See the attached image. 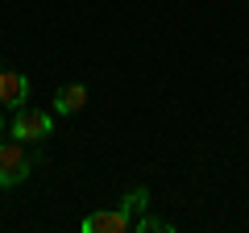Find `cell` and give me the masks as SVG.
<instances>
[{
    "mask_svg": "<svg viewBox=\"0 0 249 233\" xmlns=\"http://www.w3.org/2000/svg\"><path fill=\"white\" fill-rule=\"evenodd\" d=\"M121 208L137 221V216L150 208V192H145V188H129V192H124V200H121Z\"/></svg>",
    "mask_w": 249,
    "mask_h": 233,
    "instance_id": "6",
    "label": "cell"
},
{
    "mask_svg": "<svg viewBox=\"0 0 249 233\" xmlns=\"http://www.w3.org/2000/svg\"><path fill=\"white\" fill-rule=\"evenodd\" d=\"M83 104H88V88H83V83H62V88L54 92V113H62V116L79 113Z\"/></svg>",
    "mask_w": 249,
    "mask_h": 233,
    "instance_id": "5",
    "label": "cell"
},
{
    "mask_svg": "<svg viewBox=\"0 0 249 233\" xmlns=\"http://www.w3.org/2000/svg\"><path fill=\"white\" fill-rule=\"evenodd\" d=\"M170 229H175L170 221H154V216H145V213L133 221V233H170Z\"/></svg>",
    "mask_w": 249,
    "mask_h": 233,
    "instance_id": "7",
    "label": "cell"
},
{
    "mask_svg": "<svg viewBox=\"0 0 249 233\" xmlns=\"http://www.w3.org/2000/svg\"><path fill=\"white\" fill-rule=\"evenodd\" d=\"M0 137H4V116H0Z\"/></svg>",
    "mask_w": 249,
    "mask_h": 233,
    "instance_id": "8",
    "label": "cell"
},
{
    "mask_svg": "<svg viewBox=\"0 0 249 233\" xmlns=\"http://www.w3.org/2000/svg\"><path fill=\"white\" fill-rule=\"evenodd\" d=\"M34 175V154L25 150V142H0V188H21Z\"/></svg>",
    "mask_w": 249,
    "mask_h": 233,
    "instance_id": "1",
    "label": "cell"
},
{
    "mask_svg": "<svg viewBox=\"0 0 249 233\" xmlns=\"http://www.w3.org/2000/svg\"><path fill=\"white\" fill-rule=\"evenodd\" d=\"M50 129H54V116L50 113H42V108H29V104H21L17 108V116H13V137L17 142H46L50 137Z\"/></svg>",
    "mask_w": 249,
    "mask_h": 233,
    "instance_id": "2",
    "label": "cell"
},
{
    "mask_svg": "<svg viewBox=\"0 0 249 233\" xmlns=\"http://www.w3.org/2000/svg\"><path fill=\"white\" fill-rule=\"evenodd\" d=\"M129 229H133V216L124 213L121 204L108 208V213H91V216H83V233H129Z\"/></svg>",
    "mask_w": 249,
    "mask_h": 233,
    "instance_id": "3",
    "label": "cell"
},
{
    "mask_svg": "<svg viewBox=\"0 0 249 233\" xmlns=\"http://www.w3.org/2000/svg\"><path fill=\"white\" fill-rule=\"evenodd\" d=\"M29 100V79L21 71H9V67H0V104L9 108H21Z\"/></svg>",
    "mask_w": 249,
    "mask_h": 233,
    "instance_id": "4",
    "label": "cell"
}]
</instances>
